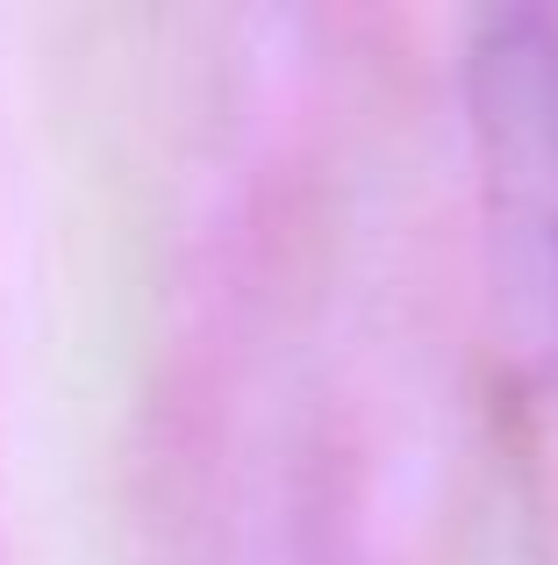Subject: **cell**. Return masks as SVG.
Listing matches in <instances>:
<instances>
[{
    "mask_svg": "<svg viewBox=\"0 0 558 565\" xmlns=\"http://www.w3.org/2000/svg\"><path fill=\"white\" fill-rule=\"evenodd\" d=\"M494 337L516 365H558V22L487 14L465 43Z\"/></svg>",
    "mask_w": 558,
    "mask_h": 565,
    "instance_id": "cell-1",
    "label": "cell"
}]
</instances>
